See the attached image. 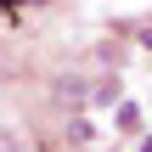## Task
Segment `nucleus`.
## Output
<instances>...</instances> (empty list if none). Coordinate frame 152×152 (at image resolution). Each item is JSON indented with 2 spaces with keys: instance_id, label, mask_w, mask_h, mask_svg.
Wrapping results in <instances>:
<instances>
[{
  "instance_id": "3",
  "label": "nucleus",
  "mask_w": 152,
  "mask_h": 152,
  "mask_svg": "<svg viewBox=\"0 0 152 152\" xmlns=\"http://www.w3.org/2000/svg\"><path fill=\"white\" fill-rule=\"evenodd\" d=\"M141 152H152V141H141Z\"/></svg>"
},
{
  "instance_id": "2",
  "label": "nucleus",
  "mask_w": 152,
  "mask_h": 152,
  "mask_svg": "<svg viewBox=\"0 0 152 152\" xmlns=\"http://www.w3.org/2000/svg\"><path fill=\"white\" fill-rule=\"evenodd\" d=\"M0 152H23V147H17V141H11V135L0 130Z\"/></svg>"
},
{
  "instance_id": "1",
  "label": "nucleus",
  "mask_w": 152,
  "mask_h": 152,
  "mask_svg": "<svg viewBox=\"0 0 152 152\" xmlns=\"http://www.w3.org/2000/svg\"><path fill=\"white\" fill-rule=\"evenodd\" d=\"M68 135H73V147H90V141H96V130H90L85 118H73V130H68Z\"/></svg>"
}]
</instances>
